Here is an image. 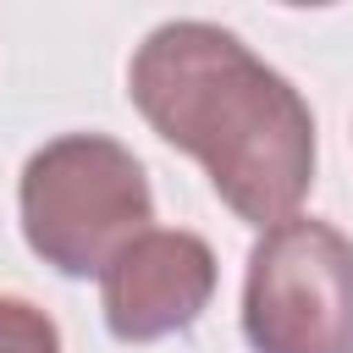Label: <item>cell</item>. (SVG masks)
I'll use <instances>...</instances> for the list:
<instances>
[{
	"label": "cell",
	"mask_w": 353,
	"mask_h": 353,
	"mask_svg": "<svg viewBox=\"0 0 353 353\" xmlns=\"http://www.w3.org/2000/svg\"><path fill=\"white\" fill-rule=\"evenodd\" d=\"M0 353H61V331L39 303L0 292Z\"/></svg>",
	"instance_id": "5b68a950"
},
{
	"label": "cell",
	"mask_w": 353,
	"mask_h": 353,
	"mask_svg": "<svg viewBox=\"0 0 353 353\" xmlns=\"http://www.w3.org/2000/svg\"><path fill=\"white\" fill-rule=\"evenodd\" d=\"M22 237L61 276H99L154 221L138 154L105 132H66L28 154L17 182Z\"/></svg>",
	"instance_id": "7a4b0ae2"
},
{
	"label": "cell",
	"mask_w": 353,
	"mask_h": 353,
	"mask_svg": "<svg viewBox=\"0 0 353 353\" xmlns=\"http://www.w3.org/2000/svg\"><path fill=\"white\" fill-rule=\"evenodd\" d=\"M254 353H353V243L314 215L259 232L243 276Z\"/></svg>",
	"instance_id": "3957f363"
},
{
	"label": "cell",
	"mask_w": 353,
	"mask_h": 353,
	"mask_svg": "<svg viewBox=\"0 0 353 353\" xmlns=\"http://www.w3.org/2000/svg\"><path fill=\"white\" fill-rule=\"evenodd\" d=\"M127 99L171 149L204 165L237 221L265 232L309 199L314 110L237 33L199 17L160 22L132 50Z\"/></svg>",
	"instance_id": "6da1fadb"
},
{
	"label": "cell",
	"mask_w": 353,
	"mask_h": 353,
	"mask_svg": "<svg viewBox=\"0 0 353 353\" xmlns=\"http://www.w3.org/2000/svg\"><path fill=\"white\" fill-rule=\"evenodd\" d=\"M215 298V248L182 226L138 232L99 270V309L116 342H160L188 331Z\"/></svg>",
	"instance_id": "277c9868"
}]
</instances>
